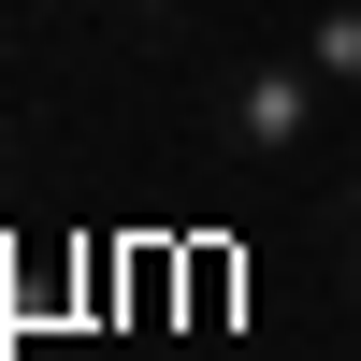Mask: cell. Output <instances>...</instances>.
Wrapping results in <instances>:
<instances>
[{
    "mask_svg": "<svg viewBox=\"0 0 361 361\" xmlns=\"http://www.w3.org/2000/svg\"><path fill=\"white\" fill-rule=\"evenodd\" d=\"M173 15H188V0H116V44H130V58H159V44H173Z\"/></svg>",
    "mask_w": 361,
    "mask_h": 361,
    "instance_id": "cell-3",
    "label": "cell"
},
{
    "mask_svg": "<svg viewBox=\"0 0 361 361\" xmlns=\"http://www.w3.org/2000/svg\"><path fill=\"white\" fill-rule=\"evenodd\" d=\"M318 130H333V73L304 44L289 58H231V87H217V159L231 173H289Z\"/></svg>",
    "mask_w": 361,
    "mask_h": 361,
    "instance_id": "cell-1",
    "label": "cell"
},
{
    "mask_svg": "<svg viewBox=\"0 0 361 361\" xmlns=\"http://www.w3.org/2000/svg\"><path fill=\"white\" fill-rule=\"evenodd\" d=\"M347 304H361V231H347Z\"/></svg>",
    "mask_w": 361,
    "mask_h": 361,
    "instance_id": "cell-5",
    "label": "cell"
},
{
    "mask_svg": "<svg viewBox=\"0 0 361 361\" xmlns=\"http://www.w3.org/2000/svg\"><path fill=\"white\" fill-rule=\"evenodd\" d=\"M44 15H116V0H44Z\"/></svg>",
    "mask_w": 361,
    "mask_h": 361,
    "instance_id": "cell-4",
    "label": "cell"
},
{
    "mask_svg": "<svg viewBox=\"0 0 361 361\" xmlns=\"http://www.w3.org/2000/svg\"><path fill=\"white\" fill-rule=\"evenodd\" d=\"M347 231H361V173H347Z\"/></svg>",
    "mask_w": 361,
    "mask_h": 361,
    "instance_id": "cell-6",
    "label": "cell"
},
{
    "mask_svg": "<svg viewBox=\"0 0 361 361\" xmlns=\"http://www.w3.org/2000/svg\"><path fill=\"white\" fill-rule=\"evenodd\" d=\"M304 58L333 73V102H361V0H318V15H304Z\"/></svg>",
    "mask_w": 361,
    "mask_h": 361,
    "instance_id": "cell-2",
    "label": "cell"
}]
</instances>
